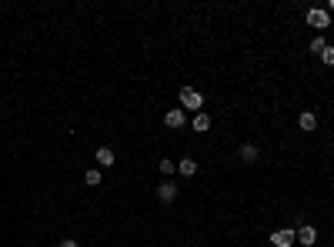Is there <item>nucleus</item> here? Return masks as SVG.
<instances>
[{
  "label": "nucleus",
  "instance_id": "obj_9",
  "mask_svg": "<svg viewBox=\"0 0 334 247\" xmlns=\"http://www.w3.org/2000/svg\"><path fill=\"white\" fill-rule=\"evenodd\" d=\"M298 127H301V130H314V127H318V117H314L311 111H304L298 117Z\"/></svg>",
  "mask_w": 334,
  "mask_h": 247
},
{
  "label": "nucleus",
  "instance_id": "obj_12",
  "mask_svg": "<svg viewBox=\"0 0 334 247\" xmlns=\"http://www.w3.org/2000/svg\"><path fill=\"white\" fill-rule=\"evenodd\" d=\"M157 167H161V174H164V177H170V174L177 170V160H161Z\"/></svg>",
  "mask_w": 334,
  "mask_h": 247
},
{
  "label": "nucleus",
  "instance_id": "obj_4",
  "mask_svg": "<svg viewBox=\"0 0 334 247\" xmlns=\"http://www.w3.org/2000/svg\"><path fill=\"white\" fill-rule=\"evenodd\" d=\"M294 237H298V241H301V244H304V247L318 244V231H314L311 224H304V227H301V231H294Z\"/></svg>",
  "mask_w": 334,
  "mask_h": 247
},
{
  "label": "nucleus",
  "instance_id": "obj_14",
  "mask_svg": "<svg viewBox=\"0 0 334 247\" xmlns=\"http://www.w3.org/2000/svg\"><path fill=\"white\" fill-rule=\"evenodd\" d=\"M84 180H87L90 187H97V184H100V170H97V167H90L87 174H84Z\"/></svg>",
  "mask_w": 334,
  "mask_h": 247
},
{
  "label": "nucleus",
  "instance_id": "obj_8",
  "mask_svg": "<svg viewBox=\"0 0 334 247\" xmlns=\"http://www.w3.org/2000/svg\"><path fill=\"white\" fill-rule=\"evenodd\" d=\"M257 154H261V150H257V144H241V160H244V164H254Z\"/></svg>",
  "mask_w": 334,
  "mask_h": 247
},
{
  "label": "nucleus",
  "instance_id": "obj_10",
  "mask_svg": "<svg viewBox=\"0 0 334 247\" xmlns=\"http://www.w3.org/2000/svg\"><path fill=\"white\" fill-rule=\"evenodd\" d=\"M177 170L184 174V177H194V174H197V160H190V157L177 160Z\"/></svg>",
  "mask_w": 334,
  "mask_h": 247
},
{
  "label": "nucleus",
  "instance_id": "obj_16",
  "mask_svg": "<svg viewBox=\"0 0 334 247\" xmlns=\"http://www.w3.org/2000/svg\"><path fill=\"white\" fill-rule=\"evenodd\" d=\"M57 247H77V241H60Z\"/></svg>",
  "mask_w": 334,
  "mask_h": 247
},
{
  "label": "nucleus",
  "instance_id": "obj_1",
  "mask_svg": "<svg viewBox=\"0 0 334 247\" xmlns=\"http://www.w3.org/2000/svg\"><path fill=\"white\" fill-rule=\"evenodd\" d=\"M180 111H194V114H200V107H204V97H200L194 87H180Z\"/></svg>",
  "mask_w": 334,
  "mask_h": 247
},
{
  "label": "nucleus",
  "instance_id": "obj_6",
  "mask_svg": "<svg viewBox=\"0 0 334 247\" xmlns=\"http://www.w3.org/2000/svg\"><path fill=\"white\" fill-rule=\"evenodd\" d=\"M157 197H161L164 204H170L174 197H177V184H170V180H164V184L157 187Z\"/></svg>",
  "mask_w": 334,
  "mask_h": 247
},
{
  "label": "nucleus",
  "instance_id": "obj_11",
  "mask_svg": "<svg viewBox=\"0 0 334 247\" xmlns=\"http://www.w3.org/2000/svg\"><path fill=\"white\" fill-rule=\"evenodd\" d=\"M194 130H200V134H204V130H211V117H207L204 111L194 114Z\"/></svg>",
  "mask_w": 334,
  "mask_h": 247
},
{
  "label": "nucleus",
  "instance_id": "obj_13",
  "mask_svg": "<svg viewBox=\"0 0 334 247\" xmlns=\"http://www.w3.org/2000/svg\"><path fill=\"white\" fill-rule=\"evenodd\" d=\"M324 47H328V40H324V37H314V40H311V54L321 57V54H324Z\"/></svg>",
  "mask_w": 334,
  "mask_h": 247
},
{
  "label": "nucleus",
  "instance_id": "obj_15",
  "mask_svg": "<svg viewBox=\"0 0 334 247\" xmlns=\"http://www.w3.org/2000/svg\"><path fill=\"white\" fill-rule=\"evenodd\" d=\"M321 60H324V64H328V67H331V64H334V47H331V44L324 47V54H321Z\"/></svg>",
  "mask_w": 334,
  "mask_h": 247
},
{
  "label": "nucleus",
  "instance_id": "obj_3",
  "mask_svg": "<svg viewBox=\"0 0 334 247\" xmlns=\"http://www.w3.org/2000/svg\"><path fill=\"white\" fill-rule=\"evenodd\" d=\"M271 241H274V247H291L298 237H294V231H291V227H284V231H274V234H271Z\"/></svg>",
  "mask_w": 334,
  "mask_h": 247
},
{
  "label": "nucleus",
  "instance_id": "obj_5",
  "mask_svg": "<svg viewBox=\"0 0 334 247\" xmlns=\"http://www.w3.org/2000/svg\"><path fill=\"white\" fill-rule=\"evenodd\" d=\"M184 121H187V117H184V111H180V107H170V111L164 114V124H167V127H174V130H177V127H184Z\"/></svg>",
  "mask_w": 334,
  "mask_h": 247
},
{
  "label": "nucleus",
  "instance_id": "obj_2",
  "mask_svg": "<svg viewBox=\"0 0 334 247\" xmlns=\"http://www.w3.org/2000/svg\"><path fill=\"white\" fill-rule=\"evenodd\" d=\"M308 23H311L314 30H324V27H331V13L321 10V7H311L308 10Z\"/></svg>",
  "mask_w": 334,
  "mask_h": 247
},
{
  "label": "nucleus",
  "instance_id": "obj_7",
  "mask_svg": "<svg viewBox=\"0 0 334 247\" xmlns=\"http://www.w3.org/2000/svg\"><path fill=\"white\" fill-rule=\"evenodd\" d=\"M94 160H97L100 167H114V150H111V147H97Z\"/></svg>",
  "mask_w": 334,
  "mask_h": 247
}]
</instances>
